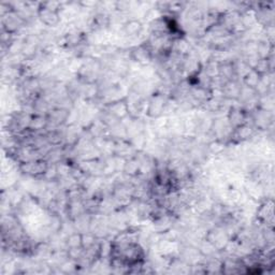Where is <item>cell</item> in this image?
Instances as JSON below:
<instances>
[{
	"label": "cell",
	"instance_id": "cell-1",
	"mask_svg": "<svg viewBox=\"0 0 275 275\" xmlns=\"http://www.w3.org/2000/svg\"><path fill=\"white\" fill-rule=\"evenodd\" d=\"M48 166L49 163L44 158H41V159L19 163V169L21 172L26 174V176H30L33 178H42L46 169L48 168Z\"/></svg>",
	"mask_w": 275,
	"mask_h": 275
},
{
	"label": "cell",
	"instance_id": "cell-2",
	"mask_svg": "<svg viewBox=\"0 0 275 275\" xmlns=\"http://www.w3.org/2000/svg\"><path fill=\"white\" fill-rule=\"evenodd\" d=\"M169 97H167L162 94L156 93L152 96V98L148 100L147 102V107H146V114L152 119H158L160 118L161 115H163L164 111V105L167 102V99Z\"/></svg>",
	"mask_w": 275,
	"mask_h": 275
},
{
	"label": "cell",
	"instance_id": "cell-3",
	"mask_svg": "<svg viewBox=\"0 0 275 275\" xmlns=\"http://www.w3.org/2000/svg\"><path fill=\"white\" fill-rule=\"evenodd\" d=\"M103 110L106 111L107 113H110L111 115H113L114 118L118 119L120 122L129 116L128 105H127V102H126V99H125V98L112 100V101L107 102L104 105Z\"/></svg>",
	"mask_w": 275,
	"mask_h": 275
},
{
	"label": "cell",
	"instance_id": "cell-4",
	"mask_svg": "<svg viewBox=\"0 0 275 275\" xmlns=\"http://www.w3.org/2000/svg\"><path fill=\"white\" fill-rule=\"evenodd\" d=\"M129 56L132 61H135L136 63H138L140 65H143V66L152 63L153 58H154L153 51L146 42L140 44L138 46L132 47L129 52Z\"/></svg>",
	"mask_w": 275,
	"mask_h": 275
},
{
	"label": "cell",
	"instance_id": "cell-5",
	"mask_svg": "<svg viewBox=\"0 0 275 275\" xmlns=\"http://www.w3.org/2000/svg\"><path fill=\"white\" fill-rule=\"evenodd\" d=\"M2 25H3V29L11 32V33H15L19 32L23 27H25V25H26V22H25L18 12L15 11H11L6 15H3V20H2Z\"/></svg>",
	"mask_w": 275,
	"mask_h": 275
},
{
	"label": "cell",
	"instance_id": "cell-6",
	"mask_svg": "<svg viewBox=\"0 0 275 275\" xmlns=\"http://www.w3.org/2000/svg\"><path fill=\"white\" fill-rule=\"evenodd\" d=\"M256 130L257 128L254 126L253 123L252 124L245 123L232 130L231 136H230V141L233 143L244 142V141L254 138V136L256 135Z\"/></svg>",
	"mask_w": 275,
	"mask_h": 275
},
{
	"label": "cell",
	"instance_id": "cell-7",
	"mask_svg": "<svg viewBox=\"0 0 275 275\" xmlns=\"http://www.w3.org/2000/svg\"><path fill=\"white\" fill-rule=\"evenodd\" d=\"M37 15L39 20L42 22V24L46 25L48 27H55L61 22V12L45 8L44 6H42V3H41Z\"/></svg>",
	"mask_w": 275,
	"mask_h": 275
},
{
	"label": "cell",
	"instance_id": "cell-8",
	"mask_svg": "<svg viewBox=\"0 0 275 275\" xmlns=\"http://www.w3.org/2000/svg\"><path fill=\"white\" fill-rule=\"evenodd\" d=\"M273 201L272 199L266 200L257 211V219L261 222L264 226L273 228Z\"/></svg>",
	"mask_w": 275,
	"mask_h": 275
},
{
	"label": "cell",
	"instance_id": "cell-9",
	"mask_svg": "<svg viewBox=\"0 0 275 275\" xmlns=\"http://www.w3.org/2000/svg\"><path fill=\"white\" fill-rule=\"evenodd\" d=\"M247 115L248 113H246L242 107H238V106H233L230 107L228 115H227V122L230 125V127L232 129H235L241 125H243L247 122Z\"/></svg>",
	"mask_w": 275,
	"mask_h": 275
},
{
	"label": "cell",
	"instance_id": "cell-10",
	"mask_svg": "<svg viewBox=\"0 0 275 275\" xmlns=\"http://www.w3.org/2000/svg\"><path fill=\"white\" fill-rule=\"evenodd\" d=\"M241 88H242V85L237 80L225 82L222 87L223 96L227 100H236V101H238L241 94Z\"/></svg>",
	"mask_w": 275,
	"mask_h": 275
},
{
	"label": "cell",
	"instance_id": "cell-11",
	"mask_svg": "<svg viewBox=\"0 0 275 275\" xmlns=\"http://www.w3.org/2000/svg\"><path fill=\"white\" fill-rule=\"evenodd\" d=\"M64 45L70 48H77L83 44L85 40V35L81 31L72 30L63 37Z\"/></svg>",
	"mask_w": 275,
	"mask_h": 275
},
{
	"label": "cell",
	"instance_id": "cell-12",
	"mask_svg": "<svg viewBox=\"0 0 275 275\" xmlns=\"http://www.w3.org/2000/svg\"><path fill=\"white\" fill-rule=\"evenodd\" d=\"M123 172L125 176H127L128 178H136L140 174V160L138 158V154L129 158V159H126L124 162L123 166Z\"/></svg>",
	"mask_w": 275,
	"mask_h": 275
},
{
	"label": "cell",
	"instance_id": "cell-13",
	"mask_svg": "<svg viewBox=\"0 0 275 275\" xmlns=\"http://www.w3.org/2000/svg\"><path fill=\"white\" fill-rule=\"evenodd\" d=\"M111 25V18L105 12L96 13L91 19L90 26L93 29H106Z\"/></svg>",
	"mask_w": 275,
	"mask_h": 275
},
{
	"label": "cell",
	"instance_id": "cell-14",
	"mask_svg": "<svg viewBox=\"0 0 275 275\" xmlns=\"http://www.w3.org/2000/svg\"><path fill=\"white\" fill-rule=\"evenodd\" d=\"M123 30L128 37H137L143 30V25L139 20H128L123 25Z\"/></svg>",
	"mask_w": 275,
	"mask_h": 275
},
{
	"label": "cell",
	"instance_id": "cell-15",
	"mask_svg": "<svg viewBox=\"0 0 275 275\" xmlns=\"http://www.w3.org/2000/svg\"><path fill=\"white\" fill-rule=\"evenodd\" d=\"M81 94L85 100L91 101V100H95L99 96L100 86L98 85V83H87V84L83 85Z\"/></svg>",
	"mask_w": 275,
	"mask_h": 275
},
{
	"label": "cell",
	"instance_id": "cell-16",
	"mask_svg": "<svg viewBox=\"0 0 275 275\" xmlns=\"http://www.w3.org/2000/svg\"><path fill=\"white\" fill-rule=\"evenodd\" d=\"M260 79H261V77L259 76V74H258L254 69H252V70H249L245 74V77L242 79L243 85H245V86H247L249 88L255 89L257 87V85L259 84Z\"/></svg>",
	"mask_w": 275,
	"mask_h": 275
},
{
	"label": "cell",
	"instance_id": "cell-17",
	"mask_svg": "<svg viewBox=\"0 0 275 275\" xmlns=\"http://www.w3.org/2000/svg\"><path fill=\"white\" fill-rule=\"evenodd\" d=\"M98 241H99V238L95 235L94 232L91 231L82 232V247L84 248V251L96 245L98 243Z\"/></svg>",
	"mask_w": 275,
	"mask_h": 275
},
{
	"label": "cell",
	"instance_id": "cell-18",
	"mask_svg": "<svg viewBox=\"0 0 275 275\" xmlns=\"http://www.w3.org/2000/svg\"><path fill=\"white\" fill-rule=\"evenodd\" d=\"M67 248H74V247H82V232L77 231L67 238L66 240Z\"/></svg>",
	"mask_w": 275,
	"mask_h": 275
},
{
	"label": "cell",
	"instance_id": "cell-19",
	"mask_svg": "<svg viewBox=\"0 0 275 275\" xmlns=\"http://www.w3.org/2000/svg\"><path fill=\"white\" fill-rule=\"evenodd\" d=\"M225 148H226V143H225L223 140H219V139L213 140L212 142H210L209 145H207V149H209V152H211L214 155L222 154L225 151Z\"/></svg>",
	"mask_w": 275,
	"mask_h": 275
},
{
	"label": "cell",
	"instance_id": "cell-20",
	"mask_svg": "<svg viewBox=\"0 0 275 275\" xmlns=\"http://www.w3.org/2000/svg\"><path fill=\"white\" fill-rule=\"evenodd\" d=\"M130 9V3L128 2H118L115 3V10H118L120 12L127 11Z\"/></svg>",
	"mask_w": 275,
	"mask_h": 275
}]
</instances>
